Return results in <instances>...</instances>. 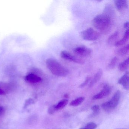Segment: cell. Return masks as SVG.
Masks as SVG:
<instances>
[{"mask_svg": "<svg viewBox=\"0 0 129 129\" xmlns=\"http://www.w3.org/2000/svg\"><path fill=\"white\" fill-rule=\"evenodd\" d=\"M93 25L103 34H107L111 30L112 22L111 17L106 13L100 14L92 21Z\"/></svg>", "mask_w": 129, "mask_h": 129, "instance_id": "6da1fadb", "label": "cell"}, {"mask_svg": "<svg viewBox=\"0 0 129 129\" xmlns=\"http://www.w3.org/2000/svg\"><path fill=\"white\" fill-rule=\"evenodd\" d=\"M46 65L50 71L55 76L65 77L68 74V69L55 59H47L46 61Z\"/></svg>", "mask_w": 129, "mask_h": 129, "instance_id": "7a4b0ae2", "label": "cell"}, {"mask_svg": "<svg viewBox=\"0 0 129 129\" xmlns=\"http://www.w3.org/2000/svg\"><path fill=\"white\" fill-rule=\"evenodd\" d=\"M120 96V92L117 90L109 101L102 104L101 106L103 109L104 111H109L115 108L119 103Z\"/></svg>", "mask_w": 129, "mask_h": 129, "instance_id": "3957f363", "label": "cell"}, {"mask_svg": "<svg viewBox=\"0 0 129 129\" xmlns=\"http://www.w3.org/2000/svg\"><path fill=\"white\" fill-rule=\"evenodd\" d=\"M80 35L84 40L93 41L99 38L100 34L92 28H89L81 32Z\"/></svg>", "mask_w": 129, "mask_h": 129, "instance_id": "277c9868", "label": "cell"}, {"mask_svg": "<svg viewBox=\"0 0 129 129\" xmlns=\"http://www.w3.org/2000/svg\"><path fill=\"white\" fill-rule=\"evenodd\" d=\"M60 56L62 58L65 60L73 62L77 64H84V60L77 56L73 55L72 54L66 50L61 51L60 53Z\"/></svg>", "mask_w": 129, "mask_h": 129, "instance_id": "5b68a950", "label": "cell"}, {"mask_svg": "<svg viewBox=\"0 0 129 129\" xmlns=\"http://www.w3.org/2000/svg\"><path fill=\"white\" fill-rule=\"evenodd\" d=\"M74 52L78 56L87 57L92 53V50L90 48L84 46L78 47L74 49Z\"/></svg>", "mask_w": 129, "mask_h": 129, "instance_id": "8992f818", "label": "cell"}, {"mask_svg": "<svg viewBox=\"0 0 129 129\" xmlns=\"http://www.w3.org/2000/svg\"><path fill=\"white\" fill-rule=\"evenodd\" d=\"M111 91V89L110 86L108 84H105L104 85L103 89L101 90V92L93 96L92 99L93 100H97L103 99L109 95Z\"/></svg>", "mask_w": 129, "mask_h": 129, "instance_id": "52a82bcc", "label": "cell"}, {"mask_svg": "<svg viewBox=\"0 0 129 129\" xmlns=\"http://www.w3.org/2000/svg\"><path fill=\"white\" fill-rule=\"evenodd\" d=\"M13 86L10 83L0 81V95H5L12 90Z\"/></svg>", "mask_w": 129, "mask_h": 129, "instance_id": "ba28073f", "label": "cell"}, {"mask_svg": "<svg viewBox=\"0 0 129 129\" xmlns=\"http://www.w3.org/2000/svg\"><path fill=\"white\" fill-rule=\"evenodd\" d=\"M129 72L126 71L124 75L118 80V83L121 84L124 89L128 90L129 88Z\"/></svg>", "mask_w": 129, "mask_h": 129, "instance_id": "9c48e42d", "label": "cell"}, {"mask_svg": "<svg viewBox=\"0 0 129 129\" xmlns=\"http://www.w3.org/2000/svg\"><path fill=\"white\" fill-rule=\"evenodd\" d=\"M115 4L116 9L120 12L127 9L128 7V3L126 0H116Z\"/></svg>", "mask_w": 129, "mask_h": 129, "instance_id": "30bf717a", "label": "cell"}, {"mask_svg": "<svg viewBox=\"0 0 129 129\" xmlns=\"http://www.w3.org/2000/svg\"><path fill=\"white\" fill-rule=\"evenodd\" d=\"M25 80L28 82L32 83H37L42 81L40 77L33 74H29L25 77Z\"/></svg>", "mask_w": 129, "mask_h": 129, "instance_id": "8fae6325", "label": "cell"}, {"mask_svg": "<svg viewBox=\"0 0 129 129\" xmlns=\"http://www.w3.org/2000/svg\"><path fill=\"white\" fill-rule=\"evenodd\" d=\"M103 74V73L102 69H99L96 73L95 74L93 78L90 81L89 84V87H92L93 86H94L96 83L101 79V77L102 76Z\"/></svg>", "mask_w": 129, "mask_h": 129, "instance_id": "7c38bea8", "label": "cell"}, {"mask_svg": "<svg viewBox=\"0 0 129 129\" xmlns=\"http://www.w3.org/2000/svg\"><path fill=\"white\" fill-rule=\"evenodd\" d=\"M129 40V30L127 29L124 33L123 37L120 40L117 41L114 44L115 47H119L124 45Z\"/></svg>", "mask_w": 129, "mask_h": 129, "instance_id": "4fadbf2b", "label": "cell"}, {"mask_svg": "<svg viewBox=\"0 0 129 129\" xmlns=\"http://www.w3.org/2000/svg\"><path fill=\"white\" fill-rule=\"evenodd\" d=\"M128 66H129V58H127L118 65V69L120 71H125L128 68Z\"/></svg>", "mask_w": 129, "mask_h": 129, "instance_id": "5bb4252c", "label": "cell"}, {"mask_svg": "<svg viewBox=\"0 0 129 129\" xmlns=\"http://www.w3.org/2000/svg\"><path fill=\"white\" fill-rule=\"evenodd\" d=\"M68 103V100L66 99L62 100L59 101L56 105H55V108L56 111L61 110L64 108Z\"/></svg>", "mask_w": 129, "mask_h": 129, "instance_id": "9a60e30c", "label": "cell"}, {"mask_svg": "<svg viewBox=\"0 0 129 129\" xmlns=\"http://www.w3.org/2000/svg\"><path fill=\"white\" fill-rule=\"evenodd\" d=\"M118 32L116 31L115 33H114L113 34L109 37L107 40V42L109 44H112L117 42L116 40L117 39L118 36Z\"/></svg>", "mask_w": 129, "mask_h": 129, "instance_id": "2e32d148", "label": "cell"}, {"mask_svg": "<svg viewBox=\"0 0 129 129\" xmlns=\"http://www.w3.org/2000/svg\"><path fill=\"white\" fill-rule=\"evenodd\" d=\"M85 100V97H80L72 100L70 103V105L72 106H77L80 105Z\"/></svg>", "mask_w": 129, "mask_h": 129, "instance_id": "e0dca14e", "label": "cell"}, {"mask_svg": "<svg viewBox=\"0 0 129 129\" xmlns=\"http://www.w3.org/2000/svg\"><path fill=\"white\" fill-rule=\"evenodd\" d=\"M129 46L127 44L126 46L121 48L117 51V53L119 55L123 56L127 54L129 52Z\"/></svg>", "mask_w": 129, "mask_h": 129, "instance_id": "ac0fdd59", "label": "cell"}, {"mask_svg": "<svg viewBox=\"0 0 129 129\" xmlns=\"http://www.w3.org/2000/svg\"><path fill=\"white\" fill-rule=\"evenodd\" d=\"M118 60V59L117 57H116V56L114 57L109 63L108 66V68L109 69H113L116 66V64Z\"/></svg>", "mask_w": 129, "mask_h": 129, "instance_id": "d6986e66", "label": "cell"}, {"mask_svg": "<svg viewBox=\"0 0 129 129\" xmlns=\"http://www.w3.org/2000/svg\"><path fill=\"white\" fill-rule=\"evenodd\" d=\"M97 125L96 124L93 122H89L84 127L80 128V129H96Z\"/></svg>", "mask_w": 129, "mask_h": 129, "instance_id": "ffe728a7", "label": "cell"}, {"mask_svg": "<svg viewBox=\"0 0 129 129\" xmlns=\"http://www.w3.org/2000/svg\"><path fill=\"white\" fill-rule=\"evenodd\" d=\"M91 109L93 111V114L94 115H96L99 112L100 108V107L99 105H95L92 106V108H91Z\"/></svg>", "mask_w": 129, "mask_h": 129, "instance_id": "44dd1931", "label": "cell"}, {"mask_svg": "<svg viewBox=\"0 0 129 129\" xmlns=\"http://www.w3.org/2000/svg\"><path fill=\"white\" fill-rule=\"evenodd\" d=\"M90 80H91V78L89 77V76H87V77H86V79H85L84 82L82 83V84H81L79 86V87H80V88H82V87H84L89 83Z\"/></svg>", "mask_w": 129, "mask_h": 129, "instance_id": "7402d4cb", "label": "cell"}, {"mask_svg": "<svg viewBox=\"0 0 129 129\" xmlns=\"http://www.w3.org/2000/svg\"><path fill=\"white\" fill-rule=\"evenodd\" d=\"M34 103V100H33L32 99H27V100H26V101H25V103L24 107V108H26L28 106Z\"/></svg>", "mask_w": 129, "mask_h": 129, "instance_id": "603a6c76", "label": "cell"}, {"mask_svg": "<svg viewBox=\"0 0 129 129\" xmlns=\"http://www.w3.org/2000/svg\"><path fill=\"white\" fill-rule=\"evenodd\" d=\"M56 111V110L55 108V105H53L50 106L48 109V112H49V114H54Z\"/></svg>", "mask_w": 129, "mask_h": 129, "instance_id": "cb8c5ba5", "label": "cell"}, {"mask_svg": "<svg viewBox=\"0 0 129 129\" xmlns=\"http://www.w3.org/2000/svg\"><path fill=\"white\" fill-rule=\"evenodd\" d=\"M4 111V108L2 106L0 105V115H2L3 114Z\"/></svg>", "mask_w": 129, "mask_h": 129, "instance_id": "d4e9b609", "label": "cell"}, {"mask_svg": "<svg viewBox=\"0 0 129 129\" xmlns=\"http://www.w3.org/2000/svg\"><path fill=\"white\" fill-rule=\"evenodd\" d=\"M124 28H127V29H128V27H129V22H126L124 23Z\"/></svg>", "mask_w": 129, "mask_h": 129, "instance_id": "484cf974", "label": "cell"}, {"mask_svg": "<svg viewBox=\"0 0 129 129\" xmlns=\"http://www.w3.org/2000/svg\"><path fill=\"white\" fill-rule=\"evenodd\" d=\"M68 95H67V94H66V95H65V97L66 98H68Z\"/></svg>", "mask_w": 129, "mask_h": 129, "instance_id": "4316f807", "label": "cell"}, {"mask_svg": "<svg viewBox=\"0 0 129 129\" xmlns=\"http://www.w3.org/2000/svg\"><path fill=\"white\" fill-rule=\"evenodd\" d=\"M126 129V128H117V129Z\"/></svg>", "mask_w": 129, "mask_h": 129, "instance_id": "83f0119b", "label": "cell"}]
</instances>
